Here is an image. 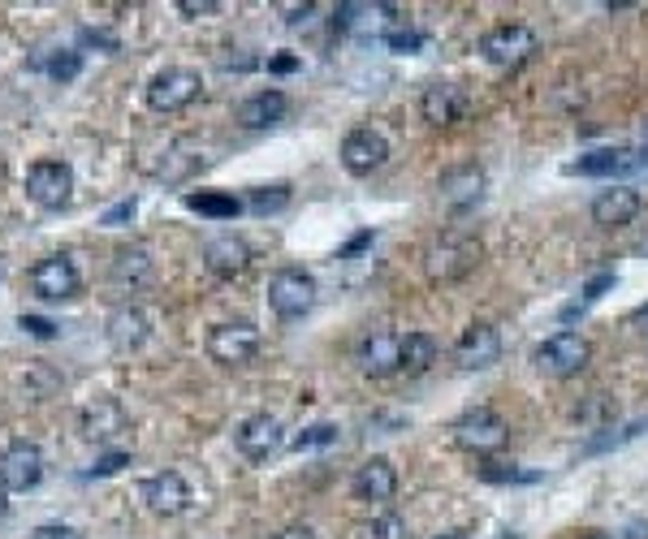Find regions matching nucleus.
Masks as SVG:
<instances>
[{
	"instance_id": "1",
	"label": "nucleus",
	"mask_w": 648,
	"mask_h": 539,
	"mask_svg": "<svg viewBox=\"0 0 648 539\" xmlns=\"http://www.w3.org/2000/svg\"><path fill=\"white\" fill-rule=\"evenodd\" d=\"M480 260H485L480 237H472V233L463 230H446L442 237H433V246L424 255V268H428V276L437 285H449V281L472 276V272L480 268Z\"/></svg>"
},
{
	"instance_id": "2",
	"label": "nucleus",
	"mask_w": 648,
	"mask_h": 539,
	"mask_svg": "<svg viewBox=\"0 0 648 539\" xmlns=\"http://www.w3.org/2000/svg\"><path fill=\"white\" fill-rule=\"evenodd\" d=\"M449 431H454V445H458L463 454H476V458L497 454V449L510 440V424H506L497 410H488V406H476V410L458 415Z\"/></svg>"
},
{
	"instance_id": "3",
	"label": "nucleus",
	"mask_w": 648,
	"mask_h": 539,
	"mask_svg": "<svg viewBox=\"0 0 648 539\" xmlns=\"http://www.w3.org/2000/svg\"><path fill=\"white\" fill-rule=\"evenodd\" d=\"M540 52V35L524 22H502L480 39V57L497 70H519Z\"/></svg>"
},
{
	"instance_id": "4",
	"label": "nucleus",
	"mask_w": 648,
	"mask_h": 539,
	"mask_svg": "<svg viewBox=\"0 0 648 539\" xmlns=\"http://www.w3.org/2000/svg\"><path fill=\"white\" fill-rule=\"evenodd\" d=\"M588 358H593V346H588V337L584 333H554V337H545L540 346H536V367L545 372V376H554V380H567L575 372H584L588 367Z\"/></svg>"
},
{
	"instance_id": "5",
	"label": "nucleus",
	"mask_w": 648,
	"mask_h": 539,
	"mask_svg": "<svg viewBox=\"0 0 648 539\" xmlns=\"http://www.w3.org/2000/svg\"><path fill=\"white\" fill-rule=\"evenodd\" d=\"M203 95V78L186 65H169L161 74H152L148 82V109L156 113H182Z\"/></svg>"
},
{
	"instance_id": "6",
	"label": "nucleus",
	"mask_w": 648,
	"mask_h": 539,
	"mask_svg": "<svg viewBox=\"0 0 648 539\" xmlns=\"http://www.w3.org/2000/svg\"><path fill=\"white\" fill-rule=\"evenodd\" d=\"M74 194V169L65 160H36L27 169V199L43 212H61Z\"/></svg>"
},
{
	"instance_id": "7",
	"label": "nucleus",
	"mask_w": 648,
	"mask_h": 539,
	"mask_svg": "<svg viewBox=\"0 0 648 539\" xmlns=\"http://www.w3.org/2000/svg\"><path fill=\"white\" fill-rule=\"evenodd\" d=\"M269 307L282 319H303L316 307V276L303 268H277L269 276Z\"/></svg>"
},
{
	"instance_id": "8",
	"label": "nucleus",
	"mask_w": 648,
	"mask_h": 539,
	"mask_svg": "<svg viewBox=\"0 0 648 539\" xmlns=\"http://www.w3.org/2000/svg\"><path fill=\"white\" fill-rule=\"evenodd\" d=\"M398 22H403L398 9L394 4H381V0H351V4H337L333 9V27L360 39H385Z\"/></svg>"
},
{
	"instance_id": "9",
	"label": "nucleus",
	"mask_w": 648,
	"mask_h": 539,
	"mask_svg": "<svg viewBox=\"0 0 648 539\" xmlns=\"http://www.w3.org/2000/svg\"><path fill=\"white\" fill-rule=\"evenodd\" d=\"M260 354V328L251 319H225L207 333V358L221 367H243Z\"/></svg>"
},
{
	"instance_id": "10",
	"label": "nucleus",
	"mask_w": 648,
	"mask_h": 539,
	"mask_svg": "<svg viewBox=\"0 0 648 539\" xmlns=\"http://www.w3.org/2000/svg\"><path fill=\"white\" fill-rule=\"evenodd\" d=\"M27 281H31V294L43 298V303H65V298H74L82 289V276L70 255H48V260H40Z\"/></svg>"
},
{
	"instance_id": "11",
	"label": "nucleus",
	"mask_w": 648,
	"mask_h": 539,
	"mask_svg": "<svg viewBox=\"0 0 648 539\" xmlns=\"http://www.w3.org/2000/svg\"><path fill=\"white\" fill-rule=\"evenodd\" d=\"M234 445L246 462H269L285 449V427L277 415H251L234 431Z\"/></svg>"
},
{
	"instance_id": "12",
	"label": "nucleus",
	"mask_w": 648,
	"mask_h": 539,
	"mask_svg": "<svg viewBox=\"0 0 648 539\" xmlns=\"http://www.w3.org/2000/svg\"><path fill=\"white\" fill-rule=\"evenodd\" d=\"M43 479V454L36 440H13L0 454V488L4 492H31Z\"/></svg>"
},
{
	"instance_id": "13",
	"label": "nucleus",
	"mask_w": 648,
	"mask_h": 539,
	"mask_svg": "<svg viewBox=\"0 0 648 539\" xmlns=\"http://www.w3.org/2000/svg\"><path fill=\"white\" fill-rule=\"evenodd\" d=\"M648 155L631 152V148H597V152H584L579 160L567 164V177H627L636 169H645Z\"/></svg>"
},
{
	"instance_id": "14",
	"label": "nucleus",
	"mask_w": 648,
	"mask_h": 539,
	"mask_svg": "<svg viewBox=\"0 0 648 539\" xmlns=\"http://www.w3.org/2000/svg\"><path fill=\"white\" fill-rule=\"evenodd\" d=\"M385 160H389V139L372 125H360L342 139V164H346L351 177H372Z\"/></svg>"
},
{
	"instance_id": "15",
	"label": "nucleus",
	"mask_w": 648,
	"mask_h": 539,
	"mask_svg": "<svg viewBox=\"0 0 648 539\" xmlns=\"http://www.w3.org/2000/svg\"><path fill=\"white\" fill-rule=\"evenodd\" d=\"M139 497H143V505H148L156 518H178V513H186L191 501H195V497H191V484H186L178 470H161V475L143 479Z\"/></svg>"
},
{
	"instance_id": "16",
	"label": "nucleus",
	"mask_w": 648,
	"mask_h": 539,
	"mask_svg": "<svg viewBox=\"0 0 648 539\" xmlns=\"http://www.w3.org/2000/svg\"><path fill=\"white\" fill-rule=\"evenodd\" d=\"M419 113H424L428 125L446 130V125L467 121L472 100H467V91H463L458 82H433V87H424V95H419Z\"/></svg>"
},
{
	"instance_id": "17",
	"label": "nucleus",
	"mask_w": 648,
	"mask_h": 539,
	"mask_svg": "<svg viewBox=\"0 0 648 539\" xmlns=\"http://www.w3.org/2000/svg\"><path fill=\"white\" fill-rule=\"evenodd\" d=\"M203 268L221 276V281H234L251 268V246L234 233H216V237L203 242Z\"/></svg>"
},
{
	"instance_id": "18",
	"label": "nucleus",
	"mask_w": 648,
	"mask_h": 539,
	"mask_svg": "<svg viewBox=\"0 0 648 539\" xmlns=\"http://www.w3.org/2000/svg\"><path fill=\"white\" fill-rule=\"evenodd\" d=\"M454 358H458L463 372H485V367H493V363L502 358V333H497L493 324H472V328L458 337Z\"/></svg>"
},
{
	"instance_id": "19",
	"label": "nucleus",
	"mask_w": 648,
	"mask_h": 539,
	"mask_svg": "<svg viewBox=\"0 0 648 539\" xmlns=\"http://www.w3.org/2000/svg\"><path fill=\"white\" fill-rule=\"evenodd\" d=\"M640 207H645V199L640 191H631V186H609L593 199V221L601 225V230H627L636 216H640Z\"/></svg>"
},
{
	"instance_id": "20",
	"label": "nucleus",
	"mask_w": 648,
	"mask_h": 539,
	"mask_svg": "<svg viewBox=\"0 0 648 539\" xmlns=\"http://www.w3.org/2000/svg\"><path fill=\"white\" fill-rule=\"evenodd\" d=\"M360 372L372 380H385L394 372H403V337L398 333H372L360 346Z\"/></svg>"
},
{
	"instance_id": "21",
	"label": "nucleus",
	"mask_w": 648,
	"mask_h": 539,
	"mask_svg": "<svg viewBox=\"0 0 648 539\" xmlns=\"http://www.w3.org/2000/svg\"><path fill=\"white\" fill-rule=\"evenodd\" d=\"M104 337H109V346L130 354V349H139L148 337H152V319H148V311L143 307H113L109 311V319H104Z\"/></svg>"
},
{
	"instance_id": "22",
	"label": "nucleus",
	"mask_w": 648,
	"mask_h": 539,
	"mask_svg": "<svg viewBox=\"0 0 648 539\" xmlns=\"http://www.w3.org/2000/svg\"><path fill=\"white\" fill-rule=\"evenodd\" d=\"M437 191H442L446 207H454V212L476 207V203H480V194H485V169H480V164H454V169L442 173Z\"/></svg>"
},
{
	"instance_id": "23",
	"label": "nucleus",
	"mask_w": 648,
	"mask_h": 539,
	"mask_svg": "<svg viewBox=\"0 0 648 539\" xmlns=\"http://www.w3.org/2000/svg\"><path fill=\"white\" fill-rule=\"evenodd\" d=\"M398 492V470L389 458H367L360 470H355V497L367 505H389Z\"/></svg>"
},
{
	"instance_id": "24",
	"label": "nucleus",
	"mask_w": 648,
	"mask_h": 539,
	"mask_svg": "<svg viewBox=\"0 0 648 539\" xmlns=\"http://www.w3.org/2000/svg\"><path fill=\"white\" fill-rule=\"evenodd\" d=\"M285 109H290L285 91L269 87V91H255V95H246L243 104L234 109V116H239V125H246V130H269V125H277V121H282Z\"/></svg>"
},
{
	"instance_id": "25",
	"label": "nucleus",
	"mask_w": 648,
	"mask_h": 539,
	"mask_svg": "<svg viewBox=\"0 0 648 539\" xmlns=\"http://www.w3.org/2000/svg\"><path fill=\"white\" fill-rule=\"evenodd\" d=\"M182 203H186V212H200L207 221H234L246 207L243 199L230 191H186L182 194Z\"/></svg>"
},
{
	"instance_id": "26",
	"label": "nucleus",
	"mask_w": 648,
	"mask_h": 539,
	"mask_svg": "<svg viewBox=\"0 0 648 539\" xmlns=\"http://www.w3.org/2000/svg\"><path fill=\"white\" fill-rule=\"evenodd\" d=\"M113 281H122V285H139V281H148L152 276V251L148 246H122L118 255H113Z\"/></svg>"
},
{
	"instance_id": "27",
	"label": "nucleus",
	"mask_w": 648,
	"mask_h": 539,
	"mask_svg": "<svg viewBox=\"0 0 648 539\" xmlns=\"http://www.w3.org/2000/svg\"><path fill=\"white\" fill-rule=\"evenodd\" d=\"M437 363V337L433 333H406L403 337V372L424 376Z\"/></svg>"
},
{
	"instance_id": "28",
	"label": "nucleus",
	"mask_w": 648,
	"mask_h": 539,
	"mask_svg": "<svg viewBox=\"0 0 648 539\" xmlns=\"http://www.w3.org/2000/svg\"><path fill=\"white\" fill-rule=\"evenodd\" d=\"M125 427V410L118 401H95V410H87V419H82V431L91 436V440H109L113 431H122Z\"/></svg>"
},
{
	"instance_id": "29",
	"label": "nucleus",
	"mask_w": 648,
	"mask_h": 539,
	"mask_svg": "<svg viewBox=\"0 0 648 539\" xmlns=\"http://www.w3.org/2000/svg\"><path fill=\"white\" fill-rule=\"evenodd\" d=\"M200 164H203V155H195L191 143H173L169 155L161 160V169H156V177H161V182H186Z\"/></svg>"
},
{
	"instance_id": "30",
	"label": "nucleus",
	"mask_w": 648,
	"mask_h": 539,
	"mask_svg": "<svg viewBox=\"0 0 648 539\" xmlns=\"http://www.w3.org/2000/svg\"><path fill=\"white\" fill-rule=\"evenodd\" d=\"M337 424H312V427H303L294 440H290V449L294 454H316V449H333L337 445Z\"/></svg>"
},
{
	"instance_id": "31",
	"label": "nucleus",
	"mask_w": 648,
	"mask_h": 539,
	"mask_svg": "<svg viewBox=\"0 0 648 539\" xmlns=\"http://www.w3.org/2000/svg\"><path fill=\"white\" fill-rule=\"evenodd\" d=\"M285 203H290V186H255V191L246 194V207L255 212V216H273V212H282Z\"/></svg>"
},
{
	"instance_id": "32",
	"label": "nucleus",
	"mask_w": 648,
	"mask_h": 539,
	"mask_svg": "<svg viewBox=\"0 0 648 539\" xmlns=\"http://www.w3.org/2000/svg\"><path fill=\"white\" fill-rule=\"evenodd\" d=\"M360 539H406V518L394 513V509H385V513H376L372 522L360 527Z\"/></svg>"
},
{
	"instance_id": "33",
	"label": "nucleus",
	"mask_w": 648,
	"mask_h": 539,
	"mask_svg": "<svg viewBox=\"0 0 648 539\" xmlns=\"http://www.w3.org/2000/svg\"><path fill=\"white\" fill-rule=\"evenodd\" d=\"M385 43H389V52H403V57H411V52H419L424 48V31L419 27H411V22H398L389 35H385Z\"/></svg>"
},
{
	"instance_id": "34",
	"label": "nucleus",
	"mask_w": 648,
	"mask_h": 539,
	"mask_svg": "<svg viewBox=\"0 0 648 539\" xmlns=\"http://www.w3.org/2000/svg\"><path fill=\"white\" fill-rule=\"evenodd\" d=\"M79 70H82V52H61V57H52V61H48V74L57 78V82L79 78Z\"/></svg>"
},
{
	"instance_id": "35",
	"label": "nucleus",
	"mask_w": 648,
	"mask_h": 539,
	"mask_svg": "<svg viewBox=\"0 0 648 539\" xmlns=\"http://www.w3.org/2000/svg\"><path fill=\"white\" fill-rule=\"evenodd\" d=\"M480 479H488V484H531V479H536V475H531V470H515V466H510V470H506V466H480Z\"/></svg>"
},
{
	"instance_id": "36",
	"label": "nucleus",
	"mask_w": 648,
	"mask_h": 539,
	"mask_svg": "<svg viewBox=\"0 0 648 539\" xmlns=\"http://www.w3.org/2000/svg\"><path fill=\"white\" fill-rule=\"evenodd\" d=\"M178 13H186V18H212V13H221V0H178Z\"/></svg>"
},
{
	"instance_id": "37",
	"label": "nucleus",
	"mask_w": 648,
	"mask_h": 539,
	"mask_svg": "<svg viewBox=\"0 0 648 539\" xmlns=\"http://www.w3.org/2000/svg\"><path fill=\"white\" fill-rule=\"evenodd\" d=\"M606 289H614V272H601V276H593V281L584 285V298H579V303H588V307H593V303H597V298H601Z\"/></svg>"
},
{
	"instance_id": "38",
	"label": "nucleus",
	"mask_w": 648,
	"mask_h": 539,
	"mask_svg": "<svg viewBox=\"0 0 648 539\" xmlns=\"http://www.w3.org/2000/svg\"><path fill=\"white\" fill-rule=\"evenodd\" d=\"M31 539H82V536L74 527H65V522H43V527L31 531Z\"/></svg>"
},
{
	"instance_id": "39",
	"label": "nucleus",
	"mask_w": 648,
	"mask_h": 539,
	"mask_svg": "<svg viewBox=\"0 0 648 539\" xmlns=\"http://www.w3.org/2000/svg\"><path fill=\"white\" fill-rule=\"evenodd\" d=\"M372 242H376V230H364V233H355V237H351V242H346V246H342V251H337V260H355V255H360V251H367V246H372Z\"/></svg>"
},
{
	"instance_id": "40",
	"label": "nucleus",
	"mask_w": 648,
	"mask_h": 539,
	"mask_svg": "<svg viewBox=\"0 0 648 539\" xmlns=\"http://www.w3.org/2000/svg\"><path fill=\"white\" fill-rule=\"evenodd\" d=\"M18 328H27L31 337H43V342H48V337H57V324H48V319H40V315H22V319H18Z\"/></svg>"
},
{
	"instance_id": "41",
	"label": "nucleus",
	"mask_w": 648,
	"mask_h": 539,
	"mask_svg": "<svg viewBox=\"0 0 648 539\" xmlns=\"http://www.w3.org/2000/svg\"><path fill=\"white\" fill-rule=\"evenodd\" d=\"M134 207H139L134 199H122L118 207H109V212H104V221H100V225H125V221H134Z\"/></svg>"
},
{
	"instance_id": "42",
	"label": "nucleus",
	"mask_w": 648,
	"mask_h": 539,
	"mask_svg": "<svg viewBox=\"0 0 648 539\" xmlns=\"http://www.w3.org/2000/svg\"><path fill=\"white\" fill-rule=\"evenodd\" d=\"M125 462H130V454H125V449H118V454H104L100 462L91 466V475H113V470H122Z\"/></svg>"
},
{
	"instance_id": "43",
	"label": "nucleus",
	"mask_w": 648,
	"mask_h": 539,
	"mask_svg": "<svg viewBox=\"0 0 648 539\" xmlns=\"http://www.w3.org/2000/svg\"><path fill=\"white\" fill-rule=\"evenodd\" d=\"M273 539H316V531H312L307 522H294V527H285V531H277Z\"/></svg>"
},
{
	"instance_id": "44",
	"label": "nucleus",
	"mask_w": 648,
	"mask_h": 539,
	"mask_svg": "<svg viewBox=\"0 0 648 539\" xmlns=\"http://www.w3.org/2000/svg\"><path fill=\"white\" fill-rule=\"evenodd\" d=\"M269 70H273V74H294V70H298V57H273Z\"/></svg>"
},
{
	"instance_id": "45",
	"label": "nucleus",
	"mask_w": 648,
	"mask_h": 539,
	"mask_svg": "<svg viewBox=\"0 0 648 539\" xmlns=\"http://www.w3.org/2000/svg\"><path fill=\"white\" fill-rule=\"evenodd\" d=\"M285 13H290L285 22H290V27H298V22H303V18L312 13V4H285Z\"/></svg>"
},
{
	"instance_id": "46",
	"label": "nucleus",
	"mask_w": 648,
	"mask_h": 539,
	"mask_svg": "<svg viewBox=\"0 0 648 539\" xmlns=\"http://www.w3.org/2000/svg\"><path fill=\"white\" fill-rule=\"evenodd\" d=\"M4 513H9V492L0 488V518H4Z\"/></svg>"
},
{
	"instance_id": "47",
	"label": "nucleus",
	"mask_w": 648,
	"mask_h": 539,
	"mask_svg": "<svg viewBox=\"0 0 648 539\" xmlns=\"http://www.w3.org/2000/svg\"><path fill=\"white\" fill-rule=\"evenodd\" d=\"M437 539H472V536H463V531H446V536H437Z\"/></svg>"
},
{
	"instance_id": "48",
	"label": "nucleus",
	"mask_w": 648,
	"mask_h": 539,
	"mask_svg": "<svg viewBox=\"0 0 648 539\" xmlns=\"http://www.w3.org/2000/svg\"><path fill=\"white\" fill-rule=\"evenodd\" d=\"M640 324H645V328H648V307H645V311H640Z\"/></svg>"
},
{
	"instance_id": "49",
	"label": "nucleus",
	"mask_w": 648,
	"mask_h": 539,
	"mask_svg": "<svg viewBox=\"0 0 648 539\" xmlns=\"http://www.w3.org/2000/svg\"><path fill=\"white\" fill-rule=\"evenodd\" d=\"M588 539H609V536H588Z\"/></svg>"
},
{
	"instance_id": "50",
	"label": "nucleus",
	"mask_w": 648,
	"mask_h": 539,
	"mask_svg": "<svg viewBox=\"0 0 648 539\" xmlns=\"http://www.w3.org/2000/svg\"><path fill=\"white\" fill-rule=\"evenodd\" d=\"M502 539H510V536H502Z\"/></svg>"
}]
</instances>
